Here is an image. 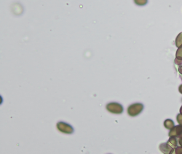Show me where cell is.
<instances>
[{
	"label": "cell",
	"instance_id": "13",
	"mask_svg": "<svg viewBox=\"0 0 182 154\" xmlns=\"http://www.w3.org/2000/svg\"><path fill=\"white\" fill-rule=\"evenodd\" d=\"M175 64L177 65H182V60H180V59H178V58H176L175 60Z\"/></svg>",
	"mask_w": 182,
	"mask_h": 154
},
{
	"label": "cell",
	"instance_id": "6",
	"mask_svg": "<svg viewBox=\"0 0 182 154\" xmlns=\"http://www.w3.org/2000/svg\"><path fill=\"white\" fill-rule=\"evenodd\" d=\"M169 146H170L172 148L174 149L177 145V140L175 137H171L169 140H168V142H167Z\"/></svg>",
	"mask_w": 182,
	"mask_h": 154
},
{
	"label": "cell",
	"instance_id": "15",
	"mask_svg": "<svg viewBox=\"0 0 182 154\" xmlns=\"http://www.w3.org/2000/svg\"><path fill=\"white\" fill-rule=\"evenodd\" d=\"M179 91H180V92L181 94H182V85H180V87H179Z\"/></svg>",
	"mask_w": 182,
	"mask_h": 154
},
{
	"label": "cell",
	"instance_id": "2",
	"mask_svg": "<svg viewBox=\"0 0 182 154\" xmlns=\"http://www.w3.org/2000/svg\"><path fill=\"white\" fill-rule=\"evenodd\" d=\"M106 110L113 114H121L123 112L122 105L116 102H111L106 106Z\"/></svg>",
	"mask_w": 182,
	"mask_h": 154
},
{
	"label": "cell",
	"instance_id": "17",
	"mask_svg": "<svg viewBox=\"0 0 182 154\" xmlns=\"http://www.w3.org/2000/svg\"></svg>",
	"mask_w": 182,
	"mask_h": 154
},
{
	"label": "cell",
	"instance_id": "1",
	"mask_svg": "<svg viewBox=\"0 0 182 154\" xmlns=\"http://www.w3.org/2000/svg\"><path fill=\"white\" fill-rule=\"evenodd\" d=\"M57 128L59 132L66 134H71L74 132V128L70 124L64 122H59L56 125Z\"/></svg>",
	"mask_w": 182,
	"mask_h": 154
},
{
	"label": "cell",
	"instance_id": "3",
	"mask_svg": "<svg viewBox=\"0 0 182 154\" xmlns=\"http://www.w3.org/2000/svg\"><path fill=\"white\" fill-rule=\"evenodd\" d=\"M143 105L140 103H135L131 105L128 108V114L129 116H137L140 114V112L143 110Z\"/></svg>",
	"mask_w": 182,
	"mask_h": 154
},
{
	"label": "cell",
	"instance_id": "16",
	"mask_svg": "<svg viewBox=\"0 0 182 154\" xmlns=\"http://www.w3.org/2000/svg\"><path fill=\"white\" fill-rule=\"evenodd\" d=\"M180 114H182V106H181V108H180Z\"/></svg>",
	"mask_w": 182,
	"mask_h": 154
},
{
	"label": "cell",
	"instance_id": "8",
	"mask_svg": "<svg viewBox=\"0 0 182 154\" xmlns=\"http://www.w3.org/2000/svg\"><path fill=\"white\" fill-rule=\"evenodd\" d=\"M176 46L178 48L182 46V32L178 34L176 38Z\"/></svg>",
	"mask_w": 182,
	"mask_h": 154
},
{
	"label": "cell",
	"instance_id": "12",
	"mask_svg": "<svg viewBox=\"0 0 182 154\" xmlns=\"http://www.w3.org/2000/svg\"><path fill=\"white\" fill-rule=\"evenodd\" d=\"M176 154H182V147H178L177 148H176L175 149Z\"/></svg>",
	"mask_w": 182,
	"mask_h": 154
},
{
	"label": "cell",
	"instance_id": "14",
	"mask_svg": "<svg viewBox=\"0 0 182 154\" xmlns=\"http://www.w3.org/2000/svg\"><path fill=\"white\" fill-rule=\"evenodd\" d=\"M178 71L180 73V74H182V65L178 68Z\"/></svg>",
	"mask_w": 182,
	"mask_h": 154
},
{
	"label": "cell",
	"instance_id": "4",
	"mask_svg": "<svg viewBox=\"0 0 182 154\" xmlns=\"http://www.w3.org/2000/svg\"><path fill=\"white\" fill-rule=\"evenodd\" d=\"M169 135L170 137H182V125L174 127L170 131Z\"/></svg>",
	"mask_w": 182,
	"mask_h": 154
},
{
	"label": "cell",
	"instance_id": "7",
	"mask_svg": "<svg viewBox=\"0 0 182 154\" xmlns=\"http://www.w3.org/2000/svg\"><path fill=\"white\" fill-rule=\"evenodd\" d=\"M164 126L167 129H172L174 127V123L171 119H167L164 121Z\"/></svg>",
	"mask_w": 182,
	"mask_h": 154
},
{
	"label": "cell",
	"instance_id": "5",
	"mask_svg": "<svg viewBox=\"0 0 182 154\" xmlns=\"http://www.w3.org/2000/svg\"><path fill=\"white\" fill-rule=\"evenodd\" d=\"M160 149L164 154H171L172 153L174 149L172 148L168 144H162L160 145Z\"/></svg>",
	"mask_w": 182,
	"mask_h": 154
},
{
	"label": "cell",
	"instance_id": "11",
	"mask_svg": "<svg viewBox=\"0 0 182 154\" xmlns=\"http://www.w3.org/2000/svg\"><path fill=\"white\" fill-rule=\"evenodd\" d=\"M177 120L178 123L180 124V125H182V114H179L177 117Z\"/></svg>",
	"mask_w": 182,
	"mask_h": 154
},
{
	"label": "cell",
	"instance_id": "9",
	"mask_svg": "<svg viewBox=\"0 0 182 154\" xmlns=\"http://www.w3.org/2000/svg\"><path fill=\"white\" fill-rule=\"evenodd\" d=\"M135 3L140 6H145L148 3V0H134Z\"/></svg>",
	"mask_w": 182,
	"mask_h": 154
},
{
	"label": "cell",
	"instance_id": "10",
	"mask_svg": "<svg viewBox=\"0 0 182 154\" xmlns=\"http://www.w3.org/2000/svg\"><path fill=\"white\" fill-rule=\"evenodd\" d=\"M176 58L182 60V46L178 48L176 52Z\"/></svg>",
	"mask_w": 182,
	"mask_h": 154
}]
</instances>
